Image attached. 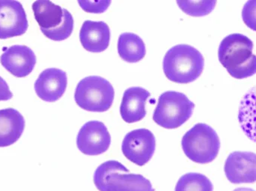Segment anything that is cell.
Listing matches in <instances>:
<instances>
[{
    "instance_id": "12",
    "label": "cell",
    "mask_w": 256,
    "mask_h": 191,
    "mask_svg": "<svg viewBox=\"0 0 256 191\" xmlns=\"http://www.w3.org/2000/svg\"><path fill=\"white\" fill-rule=\"evenodd\" d=\"M0 62L14 77H25L34 71L36 56L28 46L14 45L5 49Z\"/></svg>"
},
{
    "instance_id": "20",
    "label": "cell",
    "mask_w": 256,
    "mask_h": 191,
    "mask_svg": "<svg viewBox=\"0 0 256 191\" xmlns=\"http://www.w3.org/2000/svg\"><path fill=\"white\" fill-rule=\"evenodd\" d=\"M79 4H80V6L83 9H84L85 11H86V12L90 13H102L108 8L109 5L110 4V1L108 2H103L100 5H97V6H94V5H88L84 3V2H79Z\"/></svg>"
},
{
    "instance_id": "15",
    "label": "cell",
    "mask_w": 256,
    "mask_h": 191,
    "mask_svg": "<svg viewBox=\"0 0 256 191\" xmlns=\"http://www.w3.org/2000/svg\"><path fill=\"white\" fill-rule=\"evenodd\" d=\"M150 93L142 87H131L124 92L120 105V115L124 122L134 123L146 116V104Z\"/></svg>"
},
{
    "instance_id": "4",
    "label": "cell",
    "mask_w": 256,
    "mask_h": 191,
    "mask_svg": "<svg viewBox=\"0 0 256 191\" xmlns=\"http://www.w3.org/2000/svg\"><path fill=\"white\" fill-rule=\"evenodd\" d=\"M32 8L36 20L46 37L55 41L70 38L74 29V19L68 10L49 0L36 1Z\"/></svg>"
},
{
    "instance_id": "18",
    "label": "cell",
    "mask_w": 256,
    "mask_h": 191,
    "mask_svg": "<svg viewBox=\"0 0 256 191\" xmlns=\"http://www.w3.org/2000/svg\"><path fill=\"white\" fill-rule=\"evenodd\" d=\"M175 191H214V186L204 175L190 173L180 178Z\"/></svg>"
},
{
    "instance_id": "21",
    "label": "cell",
    "mask_w": 256,
    "mask_h": 191,
    "mask_svg": "<svg viewBox=\"0 0 256 191\" xmlns=\"http://www.w3.org/2000/svg\"><path fill=\"white\" fill-rule=\"evenodd\" d=\"M13 97L8 83L2 77H0V101H8Z\"/></svg>"
},
{
    "instance_id": "3",
    "label": "cell",
    "mask_w": 256,
    "mask_h": 191,
    "mask_svg": "<svg viewBox=\"0 0 256 191\" xmlns=\"http://www.w3.org/2000/svg\"><path fill=\"white\" fill-rule=\"evenodd\" d=\"M94 182L100 191H154L150 182L142 175L132 174L116 161L102 164L96 170Z\"/></svg>"
},
{
    "instance_id": "17",
    "label": "cell",
    "mask_w": 256,
    "mask_h": 191,
    "mask_svg": "<svg viewBox=\"0 0 256 191\" xmlns=\"http://www.w3.org/2000/svg\"><path fill=\"white\" fill-rule=\"evenodd\" d=\"M118 50L121 59L130 63L140 62L146 55V47L143 40L132 32H124L120 35Z\"/></svg>"
},
{
    "instance_id": "8",
    "label": "cell",
    "mask_w": 256,
    "mask_h": 191,
    "mask_svg": "<svg viewBox=\"0 0 256 191\" xmlns=\"http://www.w3.org/2000/svg\"><path fill=\"white\" fill-rule=\"evenodd\" d=\"M155 149V136L146 128L130 131L122 140V152L124 156L140 167L150 161Z\"/></svg>"
},
{
    "instance_id": "22",
    "label": "cell",
    "mask_w": 256,
    "mask_h": 191,
    "mask_svg": "<svg viewBox=\"0 0 256 191\" xmlns=\"http://www.w3.org/2000/svg\"><path fill=\"white\" fill-rule=\"evenodd\" d=\"M254 191V190L251 189V188H236L234 191Z\"/></svg>"
},
{
    "instance_id": "14",
    "label": "cell",
    "mask_w": 256,
    "mask_h": 191,
    "mask_svg": "<svg viewBox=\"0 0 256 191\" xmlns=\"http://www.w3.org/2000/svg\"><path fill=\"white\" fill-rule=\"evenodd\" d=\"M79 35L84 48L92 53L104 51L110 44V28L103 21L86 20L82 25Z\"/></svg>"
},
{
    "instance_id": "2",
    "label": "cell",
    "mask_w": 256,
    "mask_h": 191,
    "mask_svg": "<svg viewBox=\"0 0 256 191\" xmlns=\"http://www.w3.org/2000/svg\"><path fill=\"white\" fill-rule=\"evenodd\" d=\"M162 65L169 80L186 84L200 77L203 72L204 59L194 47L188 44H178L168 50Z\"/></svg>"
},
{
    "instance_id": "10",
    "label": "cell",
    "mask_w": 256,
    "mask_h": 191,
    "mask_svg": "<svg viewBox=\"0 0 256 191\" xmlns=\"http://www.w3.org/2000/svg\"><path fill=\"white\" fill-rule=\"evenodd\" d=\"M28 26L26 14L20 2L0 0V39L23 35Z\"/></svg>"
},
{
    "instance_id": "13",
    "label": "cell",
    "mask_w": 256,
    "mask_h": 191,
    "mask_svg": "<svg viewBox=\"0 0 256 191\" xmlns=\"http://www.w3.org/2000/svg\"><path fill=\"white\" fill-rule=\"evenodd\" d=\"M68 78L59 68H48L38 76L34 88L38 98L46 102L58 101L66 90Z\"/></svg>"
},
{
    "instance_id": "9",
    "label": "cell",
    "mask_w": 256,
    "mask_h": 191,
    "mask_svg": "<svg viewBox=\"0 0 256 191\" xmlns=\"http://www.w3.org/2000/svg\"><path fill=\"white\" fill-rule=\"evenodd\" d=\"M112 137L104 123L90 121L82 126L77 137L79 150L86 155H100L110 147Z\"/></svg>"
},
{
    "instance_id": "1",
    "label": "cell",
    "mask_w": 256,
    "mask_h": 191,
    "mask_svg": "<svg viewBox=\"0 0 256 191\" xmlns=\"http://www.w3.org/2000/svg\"><path fill=\"white\" fill-rule=\"evenodd\" d=\"M218 60L235 79L252 77L256 72V57L252 40L242 34H232L222 41Z\"/></svg>"
},
{
    "instance_id": "16",
    "label": "cell",
    "mask_w": 256,
    "mask_h": 191,
    "mask_svg": "<svg viewBox=\"0 0 256 191\" xmlns=\"http://www.w3.org/2000/svg\"><path fill=\"white\" fill-rule=\"evenodd\" d=\"M25 128V119L16 109L0 110V147L16 143Z\"/></svg>"
},
{
    "instance_id": "5",
    "label": "cell",
    "mask_w": 256,
    "mask_h": 191,
    "mask_svg": "<svg viewBox=\"0 0 256 191\" xmlns=\"http://www.w3.org/2000/svg\"><path fill=\"white\" fill-rule=\"evenodd\" d=\"M181 144L187 158L200 164L214 161L220 149L218 134L212 127L204 123L196 124L187 131Z\"/></svg>"
},
{
    "instance_id": "7",
    "label": "cell",
    "mask_w": 256,
    "mask_h": 191,
    "mask_svg": "<svg viewBox=\"0 0 256 191\" xmlns=\"http://www.w3.org/2000/svg\"><path fill=\"white\" fill-rule=\"evenodd\" d=\"M114 94L110 82L103 77L90 76L79 82L74 92V100L83 110L103 113L112 107Z\"/></svg>"
},
{
    "instance_id": "11",
    "label": "cell",
    "mask_w": 256,
    "mask_h": 191,
    "mask_svg": "<svg viewBox=\"0 0 256 191\" xmlns=\"http://www.w3.org/2000/svg\"><path fill=\"white\" fill-rule=\"evenodd\" d=\"M224 171L228 180L232 183H254L256 181V154L232 152L224 163Z\"/></svg>"
},
{
    "instance_id": "19",
    "label": "cell",
    "mask_w": 256,
    "mask_h": 191,
    "mask_svg": "<svg viewBox=\"0 0 256 191\" xmlns=\"http://www.w3.org/2000/svg\"><path fill=\"white\" fill-rule=\"evenodd\" d=\"M176 3L188 15L202 17L209 14L214 9L216 1H178Z\"/></svg>"
},
{
    "instance_id": "6",
    "label": "cell",
    "mask_w": 256,
    "mask_h": 191,
    "mask_svg": "<svg viewBox=\"0 0 256 191\" xmlns=\"http://www.w3.org/2000/svg\"><path fill=\"white\" fill-rule=\"evenodd\" d=\"M194 104L186 95L175 91H168L160 95L152 119L166 129H175L191 118Z\"/></svg>"
}]
</instances>
